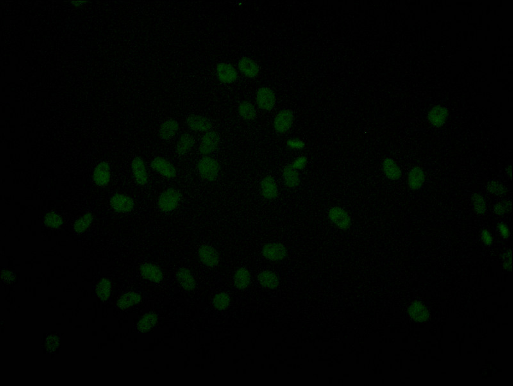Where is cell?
I'll return each instance as SVG.
<instances>
[{"label":"cell","instance_id":"5","mask_svg":"<svg viewBox=\"0 0 513 386\" xmlns=\"http://www.w3.org/2000/svg\"><path fill=\"white\" fill-rule=\"evenodd\" d=\"M151 166L154 171L167 179L176 178L177 171L174 166L169 160L162 158H156L151 163Z\"/></svg>","mask_w":513,"mask_h":386},{"label":"cell","instance_id":"4","mask_svg":"<svg viewBox=\"0 0 513 386\" xmlns=\"http://www.w3.org/2000/svg\"><path fill=\"white\" fill-rule=\"evenodd\" d=\"M220 136L216 131L208 132L204 136L199 148L200 154L208 156L214 153L218 148L220 143Z\"/></svg>","mask_w":513,"mask_h":386},{"label":"cell","instance_id":"13","mask_svg":"<svg viewBox=\"0 0 513 386\" xmlns=\"http://www.w3.org/2000/svg\"><path fill=\"white\" fill-rule=\"evenodd\" d=\"M187 124L190 130L199 132H206L212 128L210 120L202 116L196 114L190 115L188 118Z\"/></svg>","mask_w":513,"mask_h":386},{"label":"cell","instance_id":"28","mask_svg":"<svg viewBox=\"0 0 513 386\" xmlns=\"http://www.w3.org/2000/svg\"><path fill=\"white\" fill-rule=\"evenodd\" d=\"M142 296L139 294L132 292H129V294H124L120 300L118 305L121 310H126V308H131V306L140 303L142 302Z\"/></svg>","mask_w":513,"mask_h":386},{"label":"cell","instance_id":"38","mask_svg":"<svg viewBox=\"0 0 513 386\" xmlns=\"http://www.w3.org/2000/svg\"><path fill=\"white\" fill-rule=\"evenodd\" d=\"M287 146L292 150H302L305 148V142L299 138H292L288 140Z\"/></svg>","mask_w":513,"mask_h":386},{"label":"cell","instance_id":"44","mask_svg":"<svg viewBox=\"0 0 513 386\" xmlns=\"http://www.w3.org/2000/svg\"><path fill=\"white\" fill-rule=\"evenodd\" d=\"M2 279L4 281L11 282L13 280L14 276L10 272H2Z\"/></svg>","mask_w":513,"mask_h":386},{"label":"cell","instance_id":"20","mask_svg":"<svg viewBox=\"0 0 513 386\" xmlns=\"http://www.w3.org/2000/svg\"><path fill=\"white\" fill-rule=\"evenodd\" d=\"M180 129V124L174 120L163 122L160 129V137L162 140H169L174 137Z\"/></svg>","mask_w":513,"mask_h":386},{"label":"cell","instance_id":"10","mask_svg":"<svg viewBox=\"0 0 513 386\" xmlns=\"http://www.w3.org/2000/svg\"><path fill=\"white\" fill-rule=\"evenodd\" d=\"M294 122V115L292 110H284L276 116L274 121V128L276 132L284 134L290 130Z\"/></svg>","mask_w":513,"mask_h":386},{"label":"cell","instance_id":"18","mask_svg":"<svg viewBox=\"0 0 513 386\" xmlns=\"http://www.w3.org/2000/svg\"><path fill=\"white\" fill-rule=\"evenodd\" d=\"M383 172L388 179L392 181L400 180L402 176V172L399 166L391 158H386L383 161Z\"/></svg>","mask_w":513,"mask_h":386},{"label":"cell","instance_id":"16","mask_svg":"<svg viewBox=\"0 0 513 386\" xmlns=\"http://www.w3.org/2000/svg\"><path fill=\"white\" fill-rule=\"evenodd\" d=\"M140 270L143 278L153 282L160 283L164 278L162 270L155 264L146 263L140 266Z\"/></svg>","mask_w":513,"mask_h":386},{"label":"cell","instance_id":"34","mask_svg":"<svg viewBox=\"0 0 513 386\" xmlns=\"http://www.w3.org/2000/svg\"><path fill=\"white\" fill-rule=\"evenodd\" d=\"M486 190L490 194L497 196H504L508 192L506 186L496 180L490 182L486 186Z\"/></svg>","mask_w":513,"mask_h":386},{"label":"cell","instance_id":"8","mask_svg":"<svg viewBox=\"0 0 513 386\" xmlns=\"http://www.w3.org/2000/svg\"><path fill=\"white\" fill-rule=\"evenodd\" d=\"M263 256L268 260L280 261L284 260L288 256L286 247L280 244H269L264 245L262 250Z\"/></svg>","mask_w":513,"mask_h":386},{"label":"cell","instance_id":"37","mask_svg":"<svg viewBox=\"0 0 513 386\" xmlns=\"http://www.w3.org/2000/svg\"><path fill=\"white\" fill-rule=\"evenodd\" d=\"M512 210V202L510 201H502L499 202L494 206V214L498 216H503Z\"/></svg>","mask_w":513,"mask_h":386},{"label":"cell","instance_id":"11","mask_svg":"<svg viewBox=\"0 0 513 386\" xmlns=\"http://www.w3.org/2000/svg\"><path fill=\"white\" fill-rule=\"evenodd\" d=\"M132 171L138 184L144 186L148 183V174L146 164L142 158H136L133 160L132 162Z\"/></svg>","mask_w":513,"mask_h":386},{"label":"cell","instance_id":"14","mask_svg":"<svg viewBox=\"0 0 513 386\" xmlns=\"http://www.w3.org/2000/svg\"><path fill=\"white\" fill-rule=\"evenodd\" d=\"M96 184L104 187L110 184L111 178V172L110 164L106 162H102L96 166L93 174Z\"/></svg>","mask_w":513,"mask_h":386},{"label":"cell","instance_id":"39","mask_svg":"<svg viewBox=\"0 0 513 386\" xmlns=\"http://www.w3.org/2000/svg\"><path fill=\"white\" fill-rule=\"evenodd\" d=\"M499 232L504 239H508L510 236V230L509 226L505 222H501L498 224Z\"/></svg>","mask_w":513,"mask_h":386},{"label":"cell","instance_id":"19","mask_svg":"<svg viewBox=\"0 0 513 386\" xmlns=\"http://www.w3.org/2000/svg\"><path fill=\"white\" fill-rule=\"evenodd\" d=\"M239 69L245 76L250 78H254L260 74V69L255 61L248 58L240 59L239 62Z\"/></svg>","mask_w":513,"mask_h":386},{"label":"cell","instance_id":"29","mask_svg":"<svg viewBox=\"0 0 513 386\" xmlns=\"http://www.w3.org/2000/svg\"><path fill=\"white\" fill-rule=\"evenodd\" d=\"M158 317L155 314H148L142 318L137 326L138 330L142 333L147 332L156 326Z\"/></svg>","mask_w":513,"mask_h":386},{"label":"cell","instance_id":"25","mask_svg":"<svg viewBox=\"0 0 513 386\" xmlns=\"http://www.w3.org/2000/svg\"><path fill=\"white\" fill-rule=\"evenodd\" d=\"M195 140L194 136L190 134H184L179 138L176 146V154L178 156L186 155L194 148Z\"/></svg>","mask_w":513,"mask_h":386},{"label":"cell","instance_id":"9","mask_svg":"<svg viewBox=\"0 0 513 386\" xmlns=\"http://www.w3.org/2000/svg\"><path fill=\"white\" fill-rule=\"evenodd\" d=\"M200 260L206 266L214 268L219 264L220 256L218 252L208 245H202L199 248Z\"/></svg>","mask_w":513,"mask_h":386},{"label":"cell","instance_id":"21","mask_svg":"<svg viewBox=\"0 0 513 386\" xmlns=\"http://www.w3.org/2000/svg\"><path fill=\"white\" fill-rule=\"evenodd\" d=\"M408 312L410 316L414 321L420 322V323H423V322L428 321L429 318V312L428 308L421 302H416L413 304L408 308Z\"/></svg>","mask_w":513,"mask_h":386},{"label":"cell","instance_id":"33","mask_svg":"<svg viewBox=\"0 0 513 386\" xmlns=\"http://www.w3.org/2000/svg\"><path fill=\"white\" fill-rule=\"evenodd\" d=\"M44 224L49 228L56 229L62 226L64 220L56 212H50L45 216Z\"/></svg>","mask_w":513,"mask_h":386},{"label":"cell","instance_id":"31","mask_svg":"<svg viewBox=\"0 0 513 386\" xmlns=\"http://www.w3.org/2000/svg\"><path fill=\"white\" fill-rule=\"evenodd\" d=\"M94 216L92 213H87L77 220L74 224V229L78 234L85 232L87 231L93 222Z\"/></svg>","mask_w":513,"mask_h":386},{"label":"cell","instance_id":"12","mask_svg":"<svg viewBox=\"0 0 513 386\" xmlns=\"http://www.w3.org/2000/svg\"><path fill=\"white\" fill-rule=\"evenodd\" d=\"M216 72L220 81L224 84H232L235 82L238 78L237 71L230 64H219L217 66Z\"/></svg>","mask_w":513,"mask_h":386},{"label":"cell","instance_id":"36","mask_svg":"<svg viewBox=\"0 0 513 386\" xmlns=\"http://www.w3.org/2000/svg\"><path fill=\"white\" fill-rule=\"evenodd\" d=\"M110 290L111 284L110 282L106 280V279H104L98 286V296L102 301L108 300V298H110Z\"/></svg>","mask_w":513,"mask_h":386},{"label":"cell","instance_id":"43","mask_svg":"<svg viewBox=\"0 0 513 386\" xmlns=\"http://www.w3.org/2000/svg\"><path fill=\"white\" fill-rule=\"evenodd\" d=\"M46 344L48 350L50 352L55 351L58 346V338L54 336H50L47 340Z\"/></svg>","mask_w":513,"mask_h":386},{"label":"cell","instance_id":"17","mask_svg":"<svg viewBox=\"0 0 513 386\" xmlns=\"http://www.w3.org/2000/svg\"><path fill=\"white\" fill-rule=\"evenodd\" d=\"M426 179L425 172L421 168H412L408 176V187L412 190H420L425 184Z\"/></svg>","mask_w":513,"mask_h":386},{"label":"cell","instance_id":"1","mask_svg":"<svg viewBox=\"0 0 513 386\" xmlns=\"http://www.w3.org/2000/svg\"><path fill=\"white\" fill-rule=\"evenodd\" d=\"M197 168L202 178L210 182L216 180L221 170V166L218 161L210 156L201 158Z\"/></svg>","mask_w":513,"mask_h":386},{"label":"cell","instance_id":"22","mask_svg":"<svg viewBox=\"0 0 513 386\" xmlns=\"http://www.w3.org/2000/svg\"><path fill=\"white\" fill-rule=\"evenodd\" d=\"M283 178L285 185L290 189H294L300 184L301 180L299 172L294 169L292 165H288L284 169Z\"/></svg>","mask_w":513,"mask_h":386},{"label":"cell","instance_id":"15","mask_svg":"<svg viewBox=\"0 0 513 386\" xmlns=\"http://www.w3.org/2000/svg\"><path fill=\"white\" fill-rule=\"evenodd\" d=\"M262 196L268 200H274L278 198V189L276 181L272 176L265 177L260 183Z\"/></svg>","mask_w":513,"mask_h":386},{"label":"cell","instance_id":"26","mask_svg":"<svg viewBox=\"0 0 513 386\" xmlns=\"http://www.w3.org/2000/svg\"><path fill=\"white\" fill-rule=\"evenodd\" d=\"M251 276L248 270L244 268L238 270L235 274V286L238 289L242 290L248 287L250 284Z\"/></svg>","mask_w":513,"mask_h":386},{"label":"cell","instance_id":"2","mask_svg":"<svg viewBox=\"0 0 513 386\" xmlns=\"http://www.w3.org/2000/svg\"><path fill=\"white\" fill-rule=\"evenodd\" d=\"M181 199V192L174 188H170L164 190L158 198V208L164 212H172L178 208Z\"/></svg>","mask_w":513,"mask_h":386},{"label":"cell","instance_id":"42","mask_svg":"<svg viewBox=\"0 0 513 386\" xmlns=\"http://www.w3.org/2000/svg\"><path fill=\"white\" fill-rule=\"evenodd\" d=\"M307 158H305V156H302V158H297V160L292 163V166L294 169L298 171V170L304 169L306 166H307Z\"/></svg>","mask_w":513,"mask_h":386},{"label":"cell","instance_id":"32","mask_svg":"<svg viewBox=\"0 0 513 386\" xmlns=\"http://www.w3.org/2000/svg\"><path fill=\"white\" fill-rule=\"evenodd\" d=\"M472 202H473L474 210H475L476 214L480 216L486 215L487 212V204L484 197L480 194V193L476 192L472 194Z\"/></svg>","mask_w":513,"mask_h":386},{"label":"cell","instance_id":"24","mask_svg":"<svg viewBox=\"0 0 513 386\" xmlns=\"http://www.w3.org/2000/svg\"><path fill=\"white\" fill-rule=\"evenodd\" d=\"M448 115V111L446 108L438 106L429 113V120L434 126L440 128L446 124Z\"/></svg>","mask_w":513,"mask_h":386},{"label":"cell","instance_id":"40","mask_svg":"<svg viewBox=\"0 0 513 386\" xmlns=\"http://www.w3.org/2000/svg\"><path fill=\"white\" fill-rule=\"evenodd\" d=\"M504 268L508 271H512V250H510L504 256Z\"/></svg>","mask_w":513,"mask_h":386},{"label":"cell","instance_id":"23","mask_svg":"<svg viewBox=\"0 0 513 386\" xmlns=\"http://www.w3.org/2000/svg\"><path fill=\"white\" fill-rule=\"evenodd\" d=\"M176 276L179 283L184 289L192 292L196 288V281L189 270L186 268L179 270L177 272Z\"/></svg>","mask_w":513,"mask_h":386},{"label":"cell","instance_id":"27","mask_svg":"<svg viewBox=\"0 0 513 386\" xmlns=\"http://www.w3.org/2000/svg\"><path fill=\"white\" fill-rule=\"evenodd\" d=\"M260 284L266 288L274 290L278 287V276L271 272L266 271L260 274L258 276Z\"/></svg>","mask_w":513,"mask_h":386},{"label":"cell","instance_id":"7","mask_svg":"<svg viewBox=\"0 0 513 386\" xmlns=\"http://www.w3.org/2000/svg\"><path fill=\"white\" fill-rule=\"evenodd\" d=\"M276 94L269 88H260L256 93V104L260 110H272L276 106Z\"/></svg>","mask_w":513,"mask_h":386},{"label":"cell","instance_id":"46","mask_svg":"<svg viewBox=\"0 0 513 386\" xmlns=\"http://www.w3.org/2000/svg\"><path fill=\"white\" fill-rule=\"evenodd\" d=\"M87 2H88L87 1H85V2H84V1L72 2V4H74V6H82V4H84L85 3H87Z\"/></svg>","mask_w":513,"mask_h":386},{"label":"cell","instance_id":"41","mask_svg":"<svg viewBox=\"0 0 513 386\" xmlns=\"http://www.w3.org/2000/svg\"><path fill=\"white\" fill-rule=\"evenodd\" d=\"M481 239H482V242L486 246H490L494 242V238L492 235V234L488 230H483L482 233H481Z\"/></svg>","mask_w":513,"mask_h":386},{"label":"cell","instance_id":"35","mask_svg":"<svg viewBox=\"0 0 513 386\" xmlns=\"http://www.w3.org/2000/svg\"><path fill=\"white\" fill-rule=\"evenodd\" d=\"M230 303V297L226 294H220L215 296L213 304L218 310H224L228 308Z\"/></svg>","mask_w":513,"mask_h":386},{"label":"cell","instance_id":"3","mask_svg":"<svg viewBox=\"0 0 513 386\" xmlns=\"http://www.w3.org/2000/svg\"><path fill=\"white\" fill-rule=\"evenodd\" d=\"M328 217L330 222L342 230H348L352 224L350 216L344 208L339 206L331 208L329 210Z\"/></svg>","mask_w":513,"mask_h":386},{"label":"cell","instance_id":"6","mask_svg":"<svg viewBox=\"0 0 513 386\" xmlns=\"http://www.w3.org/2000/svg\"><path fill=\"white\" fill-rule=\"evenodd\" d=\"M110 206L116 212L128 213L132 211L135 202L131 197L124 194H116L111 198Z\"/></svg>","mask_w":513,"mask_h":386},{"label":"cell","instance_id":"45","mask_svg":"<svg viewBox=\"0 0 513 386\" xmlns=\"http://www.w3.org/2000/svg\"><path fill=\"white\" fill-rule=\"evenodd\" d=\"M512 166L510 165L507 168V169H506V174H507V176L510 177V179H512Z\"/></svg>","mask_w":513,"mask_h":386},{"label":"cell","instance_id":"30","mask_svg":"<svg viewBox=\"0 0 513 386\" xmlns=\"http://www.w3.org/2000/svg\"><path fill=\"white\" fill-rule=\"evenodd\" d=\"M239 113L240 117L248 122L253 121L256 116L255 108L248 102H244L240 104Z\"/></svg>","mask_w":513,"mask_h":386}]
</instances>
